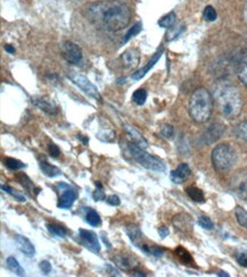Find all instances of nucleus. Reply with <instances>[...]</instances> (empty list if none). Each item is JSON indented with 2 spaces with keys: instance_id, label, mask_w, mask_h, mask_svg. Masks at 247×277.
I'll use <instances>...</instances> for the list:
<instances>
[{
  "instance_id": "46",
  "label": "nucleus",
  "mask_w": 247,
  "mask_h": 277,
  "mask_svg": "<svg viewBox=\"0 0 247 277\" xmlns=\"http://www.w3.org/2000/svg\"><path fill=\"white\" fill-rule=\"evenodd\" d=\"M132 275L133 276H146V274L140 273V271H133V270H132Z\"/></svg>"
},
{
  "instance_id": "11",
  "label": "nucleus",
  "mask_w": 247,
  "mask_h": 277,
  "mask_svg": "<svg viewBox=\"0 0 247 277\" xmlns=\"http://www.w3.org/2000/svg\"><path fill=\"white\" fill-rule=\"evenodd\" d=\"M172 224L177 230L184 234L192 232L194 226L192 216H189L187 214H179L177 216H174L172 219Z\"/></svg>"
},
{
  "instance_id": "25",
  "label": "nucleus",
  "mask_w": 247,
  "mask_h": 277,
  "mask_svg": "<svg viewBox=\"0 0 247 277\" xmlns=\"http://www.w3.org/2000/svg\"><path fill=\"white\" fill-rule=\"evenodd\" d=\"M6 263H7L8 268L12 270L13 273L16 274L17 276H24L25 275V270L22 268V266L18 264V261L15 259L14 257H8Z\"/></svg>"
},
{
  "instance_id": "31",
  "label": "nucleus",
  "mask_w": 247,
  "mask_h": 277,
  "mask_svg": "<svg viewBox=\"0 0 247 277\" xmlns=\"http://www.w3.org/2000/svg\"><path fill=\"white\" fill-rule=\"evenodd\" d=\"M17 181H18L19 184H22V186H23L25 189H27L30 193H32V194H33L34 189H35V188H34V186H33L32 181H31V179H30L27 175H25V174H20L19 176H17Z\"/></svg>"
},
{
  "instance_id": "14",
  "label": "nucleus",
  "mask_w": 247,
  "mask_h": 277,
  "mask_svg": "<svg viewBox=\"0 0 247 277\" xmlns=\"http://www.w3.org/2000/svg\"><path fill=\"white\" fill-rule=\"evenodd\" d=\"M32 100L35 106L39 107L41 110L47 112V114L49 115L57 114V111H58L57 106H56V104L53 100L47 98V97H37V98H33Z\"/></svg>"
},
{
  "instance_id": "2",
  "label": "nucleus",
  "mask_w": 247,
  "mask_h": 277,
  "mask_svg": "<svg viewBox=\"0 0 247 277\" xmlns=\"http://www.w3.org/2000/svg\"><path fill=\"white\" fill-rule=\"evenodd\" d=\"M218 109L225 119H236L243 109V100L237 88L233 85H220L214 92Z\"/></svg>"
},
{
  "instance_id": "36",
  "label": "nucleus",
  "mask_w": 247,
  "mask_h": 277,
  "mask_svg": "<svg viewBox=\"0 0 247 277\" xmlns=\"http://www.w3.org/2000/svg\"><path fill=\"white\" fill-rule=\"evenodd\" d=\"M198 224H199L200 227H203L205 229H212L214 227V224H213L212 220H211L207 216H200L198 218Z\"/></svg>"
},
{
  "instance_id": "12",
  "label": "nucleus",
  "mask_w": 247,
  "mask_h": 277,
  "mask_svg": "<svg viewBox=\"0 0 247 277\" xmlns=\"http://www.w3.org/2000/svg\"><path fill=\"white\" fill-rule=\"evenodd\" d=\"M139 61H140V53H139L138 49L135 48L128 49L121 55V63L123 65V67L127 70L136 68Z\"/></svg>"
},
{
  "instance_id": "18",
  "label": "nucleus",
  "mask_w": 247,
  "mask_h": 277,
  "mask_svg": "<svg viewBox=\"0 0 247 277\" xmlns=\"http://www.w3.org/2000/svg\"><path fill=\"white\" fill-rule=\"evenodd\" d=\"M237 75L241 83L247 88V51L241 56V58L239 60L237 67Z\"/></svg>"
},
{
  "instance_id": "24",
  "label": "nucleus",
  "mask_w": 247,
  "mask_h": 277,
  "mask_svg": "<svg viewBox=\"0 0 247 277\" xmlns=\"http://www.w3.org/2000/svg\"><path fill=\"white\" fill-rule=\"evenodd\" d=\"M174 252H176V256L179 258V260L181 261L182 264H184V265L194 264V260L192 258V256H190V253L188 252L186 249H183L181 247H178L176 249V251H174Z\"/></svg>"
},
{
  "instance_id": "30",
  "label": "nucleus",
  "mask_w": 247,
  "mask_h": 277,
  "mask_svg": "<svg viewBox=\"0 0 247 277\" xmlns=\"http://www.w3.org/2000/svg\"><path fill=\"white\" fill-rule=\"evenodd\" d=\"M132 100L136 102L137 105L141 106L146 102L147 100V92L146 90L143 89H138L137 91H135V94L132 95Z\"/></svg>"
},
{
  "instance_id": "38",
  "label": "nucleus",
  "mask_w": 247,
  "mask_h": 277,
  "mask_svg": "<svg viewBox=\"0 0 247 277\" xmlns=\"http://www.w3.org/2000/svg\"><path fill=\"white\" fill-rule=\"evenodd\" d=\"M161 133H162V135L164 137H167V138H171L173 136V127L171 125H166V126H163L162 127V130H161Z\"/></svg>"
},
{
  "instance_id": "10",
  "label": "nucleus",
  "mask_w": 247,
  "mask_h": 277,
  "mask_svg": "<svg viewBox=\"0 0 247 277\" xmlns=\"http://www.w3.org/2000/svg\"><path fill=\"white\" fill-rule=\"evenodd\" d=\"M112 260H113V263L117 266V267L127 271L135 270L139 266V261L135 257H132V256L128 253L116 255L112 258Z\"/></svg>"
},
{
  "instance_id": "47",
  "label": "nucleus",
  "mask_w": 247,
  "mask_h": 277,
  "mask_svg": "<svg viewBox=\"0 0 247 277\" xmlns=\"http://www.w3.org/2000/svg\"><path fill=\"white\" fill-rule=\"evenodd\" d=\"M219 276H229V274L227 273H223V271H220V273H218Z\"/></svg>"
},
{
  "instance_id": "29",
  "label": "nucleus",
  "mask_w": 247,
  "mask_h": 277,
  "mask_svg": "<svg viewBox=\"0 0 247 277\" xmlns=\"http://www.w3.org/2000/svg\"><path fill=\"white\" fill-rule=\"evenodd\" d=\"M4 163H5V166L9 169H12V171H18V169L25 168V164L17 160V159H15V158H6L4 160Z\"/></svg>"
},
{
  "instance_id": "3",
  "label": "nucleus",
  "mask_w": 247,
  "mask_h": 277,
  "mask_svg": "<svg viewBox=\"0 0 247 277\" xmlns=\"http://www.w3.org/2000/svg\"><path fill=\"white\" fill-rule=\"evenodd\" d=\"M188 110L194 122L198 124L208 122L213 110V98L210 92L204 88L195 90L189 99Z\"/></svg>"
},
{
  "instance_id": "40",
  "label": "nucleus",
  "mask_w": 247,
  "mask_h": 277,
  "mask_svg": "<svg viewBox=\"0 0 247 277\" xmlns=\"http://www.w3.org/2000/svg\"><path fill=\"white\" fill-rule=\"evenodd\" d=\"M92 198H94V200H96V201H101V200L106 199L105 193L100 188H98L96 190V191L94 192V194H92Z\"/></svg>"
},
{
  "instance_id": "34",
  "label": "nucleus",
  "mask_w": 247,
  "mask_h": 277,
  "mask_svg": "<svg viewBox=\"0 0 247 277\" xmlns=\"http://www.w3.org/2000/svg\"><path fill=\"white\" fill-rule=\"evenodd\" d=\"M2 190H3V191L6 192V193L10 194V196H12L13 198H15L16 200H18V201H20V202H25V201H27V200H25V197H23L22 194H19L18 192L15 191V190L12 189V188H9L7 186H2Z\"/></svg>"
},
{
  "instance_id": "43",
  "label": "nucleus",
  "mask_w": 247,
  "mask_h": 277,
  "mask_svg": "<svg viewBox=\"0 0 247 277\" xmlns=\"http://www.w3.org/2000/svg\"><path fill=\"white\" fill-rule=\"evenodd\" d=\"M158 234L162 239H166L169 235V228L166 226H161L158 228Z\"/></svg>"
},
{
  "instance_id": "42",
  "label": "nucleus",
  "mask_w": 247,
  "mask_h": 277,
  "mask_svg": "<svg viewBox=\"0 0 247 277\" xmlns=\"http://www.w3.org/2000/svg\"><path fill=\"white\" fill-rule=\"evenodd\" d=\"M237 261L240 266H247V252H241L237 255Z\"/></svg>"
},
{
  "instance_id": "44",
  "label": "nucleus",
  "mask_w": 247,
  "mask_h": 277,
  "mask_svg": "<svg viewBox=\"0 0 247 277\" xmlns=\"http://www.w3.org/2000/svg\"><path fill=\"white\" fill-rule=\"evenodd\" d=\"M243 17H244V22H245V24L247 25V2H246V4H245V6H244Z\"/></svg>"
},
{
  "instance_id": "19",
  "label": "nucleus",
  "mask_w": 247,
  "mask_h": 277,
  "mask_svg": "<svg viewBox=\"0 0 247 277\" xmlns=\"http://www.w3.org/2000/svg\"><path fill=\"white\" fill-rule=\"evenodd\" d=\"M223 133V126L222 125H212L209 129V131L207 132V135H204V137L207 138L208 143H212L215 140H218V138L222 135Z\"/></svg>"
},
{
  "instance_id": "20",
  "label": "nucleus",
  "mask_w": 247,
  "mask_h": 277,
  "mask_svg": "<svg viewBox=\"0 0 247 277\" xmlns=\"http://www.w3.org/2000/svg\"><path fill=\"white\" fill-rule=\"evenodd\" d=\"M40 168L45 175L48 176V177H56V176H59L61 174L59 168L50 165V164H48L47 161H45V160L40 161Z\"/></svg>"
},
{
  "instance_id": "5",
  "label": "nucleus",
  "mask_w": 247,
  "mask_h": 277,
  "mask_svg": "<svg viewBox=\"0 0 247 277\" xmlns=\"http://www.w3.org/2000/svg\"><path fill=\"white\" fill-rule=\"evenodd\" d=\"M128 150L130 152L131 157L143 168L157 173L166 172V164H164L161 159L153 155H149L148 152L145 151V149L137 146L136 143H129Z\"/></svg>"
},
{
  "instance_id": "4",
  "label": "nucleus",
  "mask_w": 247,
  "mask_h": 277,
  "mask_svg": "<svg viewBox=\"0 0 247 277\" xmlns=\"http://www.w3.org/2000/svg\"><path fill=\"white\" fill-rule=\"evenodd\" d=\"M237 161V153L229 145H219L212 151L213 167L219 173H227Z\"/></svg>"
},
{
  "instance_id": "7",
  "label": "nucleus",
  "mask_w": 247,
  "mask_h": 277,
  "mask_svg": "<svg viewBox=\"0 0 247 277\" xmlns=\"http://www.w3.org/2000/svg\"><path fill=\"white\" fill-rule=\"evenodd\" d=\"M58 188L60 190V197H59V201H58V208L60 209H69L73 203L75 202L76 198H78V192L75 191L73 188H71L70 186L65 183H60L58 184Z\"/></svg>"
},
{
  "instance_id": "23",
  "label": "nucleus",
  "mask_w": 247,
  "mask_h": 277,
  "mask_svg": "<svg viewBox=\"0 0 247 277\" xmlns=\"http://www.w3.org/2000/svg\"><path fill=\"white\" fill-rule=\"evenodd\" d=\"M86 222L89 225H91V226L96 227V226H99L101 220H100V216L96 210H94L92 208H88L86 213Z\"/></svg>"
},
{
  "instance_id": "6",
  "label": "nucleus",
  "mask_w": 247,
  "mask_h": 277,
  "mask_svg": "<svg viewBox=\"0 0 247 277\" xmlns=\"http://www.w3.org/2000/svg\"><path fill=\"white\" fill-rule=\"evenodd\" d=\"M69 78L72 80V82H73L75 85H78L79 88L85 92V94L92 97V98L96 100H101V96L99 94L98 89H97L96 86L86 78V76L81 75L79 73H74L73 72V73H71L69 75Z\"/></svg>"
},
{
  "instance_id": "13",
  "label": "nucleus",
  "mask_w": 247,
  "mask_h": 277,
  "mask_svg": "<svg viewBox=\"0 0 247 277\" xmlns=\"http://www.w3.org/2000/svg\"><path fill=\"white\" fill-rule=\"evenodd\" d=\"M190 175H192L190 167L188 166V164L183 163V164H180V165L174 169V171H172L171 179H172V182H174L176 184H180V183H183L186 179H188Z\"/></svg>"
},
{
  "instance_id": "32",
  "label": "nucleus",
  "mask_w": 247,
  "mask_h": 277,
  "mask_svg": "<svg viewBox=\"0 0 247 277\" xmlns=\"http://www.w3.org/2000/svg\"><path fill=\"white\" fill-rule=\"evenodd\" d=\"M235 134L237 135V137L247 142V122H243L237 125L235 130Z\"/></svg>"
},
{
  "instance_id": "26",
  "label": "nucleus",
  "mask_w": 247,
  "mask_h": 277,
  "mask_svg": "<svg viewBox=\"0 0 247 277\" xmlns=\"http://www.w3.org/2000/svg\"><path fill=\"white\" fill-rule=\"evenodd\" d=\"M176 14H174L173 12L167 14L166 16H163L161 19L158 20V25L161 28H164V29H170L172 28L174 23H176Z\"/></svg>"
},
{
  "instance_id": "45",
  "label": "nucleus",
  "mask_w": 247,
  "mask_h": 277,
  "mask_svg": "<svg viewBox=\"0 0 247 277\" xmlns=\"http://www.w3.org/2000/svg\"><path fill=\"white\" fill-rule=\"evenodd\" d=\"M5 49H6V51H8L9 54H14L15 53V50L10 47V45H6V47H5Z\"/></svg>"
},
{
  "instance_id": "16",
  "label": "nucleus",
  "mask_w": 247,
  "mask_h": 277,
  "mask_svg": "<svg viewBox=\"0 0 247 277\" xmlns=\"http://www.w3.org/2000/svg\"><path fill=\"white\" fill-rule=\"evenodd\" d=\"M126 232L128 234L129 239L131 240V242L135 244L137 248L140 249L142 247V244H145V243L141 242L143 235L141 233L140 228H139L138 226H135V225H130V226H128L126 228Z\"/></svg>"
},
{
  "instance_id": "22",
  "label": "nucleus",
  "mask_w": 247,
  "mask_h": 277,
  "mask_svg": "<svg viewBox=\"0 0 247 277\" xmlns=\"http://www.w3.org/2000/svg\"><path fill=\"white\" fill-rule=\"evenodd\" d=\"M187 194L189 196V198L193 200V201L195 202H199L202 203L205 201V197H204V193L200 189L196 188V187H189L187 188L186 190Z\"/></svg>"
},
{
  "instance_id": "39",
  "label": "nucleus",
  "mask_w": 247,
  "mask_h": 277,
  "mask_svg": "<svg viewBox=\"0 0 247 277\" xmlns=\"http://www.w3.org/2000/svg\"><path fill=\"white\" fill-rule=\"evenodd\" d=\"M48 150H49L50 156L54 157V158H57L60 155L59 148L57 146H56V145H54V143H50L49 147H48Z\"/></svg>"
},
{
  "instance_id": "8",
  "label": "nucleus",
  "mask_w": 247,
  "mask_h": 277,
  "mask_svg": "<svg viewBox=\"0 0 247 277\" xmlns=\"http://www.w3.org/2000/svg\"><path fill=\"white\" fill-rule=\"evenodd\" d=\"M61 54H63V57L71 64L78 65L82 60L81 48L74 42H71V41H65L61 44Z\"/></svg>"
},
{
  "instance_id": "35",
  "label": "nucleus",
  "mask_w": 247,
  "mask_h": 277,
  "mask_svg": "<svg viewBox=\"0 0 247 277\" xmlns=\"http://www.w3.org/2000/svg\"><path fill=\"white\" fill-rule=\"evenodd\" d=\"M217 12L212 6H208L204 9V18L209 20V22H213V20L217 19Z\"/></svg>"
},
{
  "instance_id": "33",
  "label": "nucleus",
  "mask_w": 247,
  "mask_h": 277,
  "mask_svg": "<svg viewBox=\"0 0 247 277\" xmlns=\"http://www.w3.org/2000/svg\"><path fill=\"white\" fill-rule=\"evenodd\" d=\"M141 29H142V24L140 22L136 23L130 30H129V32L127 33L126 38L123 39V42H127V41L130 40L132 37H135V35H137L139 32H140Z\"/></svg>"
},
{
  "instance_id": "9",
  "label": "nucleus",
  "mask_w": 247,
  "mask_h": 277,
  "mask_svg": "<svg viewBox=\"0 0 247 277\" xmlns=\"http://www.w3.org/2000/svg\"><path fill=\"white\" fill-rule=\"evenodd\" d=\"M80 242L82 245L94 253L100 252V243L97 238V234L88 229H79Z\"/></svg>"
},
{
  "instance_id": "41",
  "label": "nucleus",
  "mask_w": 247,
  "mask_h": 277,
  "mask_svg": "<svg viewBox=\"0 0 247 277\" xmlns=\"http://www.w3.org/2000/svg\"><path fill=\"white\" fill-rule=\"evenodd\" d=\"M40 269L41 271H43L44 274L46 275H48L50 271H51V265L48 263V261H41L40 263Z\"/></svg>"
},
{
  "instance_id": "17",
  "label": "nucleus",
  "mask_w": 247,
  "mask_h": 277,
  "mask_svg": "<svg viewBox=\"0 0 247 277\" xmlns=\"http://www.w3.org/2000/svg\"><path fill=\"white\" fill-rule=\"evenodd\" d=\"M162 53H163V50H158L157 53L153 56L152 59L148 61V63H147V65L145 66V67L141 68V70H139L138 72H136V73H133V74H132V79H133V80H140V79H142L143 76H145V75L148 73V72L151 71V68L153 67V66L157 63L158 59L161 58Z\"/></svg>"
},
{
  "instance_id": "15",
  "label": "nucleus",
  "mask_w": 247,
  "mask_h": 277,
  "mask_svg": "<svg viewBox=\"0 0 247 277\" xmlns=\"http://www.w3.org/2000/svg\"><path fill=\"white\" fill-rule=\"evenodd\" d=\"M15 242L17 244V248L22 253H24L27 257L31 258L35 255V249L32 242L25 237H22V235H15Z\"/></svg>"
},
{
  "instance_id": "28",
  "label": "nucleus",
  "mask_w": 247,
  "mask_h": 277,
  "mask_svg": "<svg viewBox=\"0 0 247 277\" xmlns=\"http://www.w3.org/2000/svg\"><path fill=\"white\" fill-rule=\"evenodd\" d=\"M47 228L49 232L55 235L56 238H65L66 234V229L64 227H61L60 225H56V224H47Z\"/></svg>"
},
{
  "instance_id": "21",
  "label": "nucleus",
  "mask_w": 247,
  "mask_h": 277,
  "mask_svg": "<svg viewBox=\"0 0 247 277\" xmlns=\"http://www.w3.org/2000/svg\"><path fill=\"white\" fill-rule=\"evenodd\" d=\"M126 130H127V132L129 133V134L131 135L133 143H136L137 146H139L142 149L147 148V141L141 136L140 133H138L135 129H132V127H130V126H126Z\"/></svg>"
},
{
  "instance_id": "1",
  "label": "nucleus",
  "mask_w": 247,
  "mask_h": 277,
  "mask_svg": "<svg viewBox=\"0 0 247 277\" xmlns=\"http://www.w3.org/2000/svg\"><path fill=\"white\" fill-rule=\"evenodd\" d=\"M86 14L97 28L111 32L127 28L131 20L130 8L120 0H104L91 4L87 7Z\"/></svg>"
},
{
  "instance_id": "37",
  "label": "nucleus",
  "mask_w": 247,
  "mask_h": 277,
  "mask_svg": "<svg viewBox=\"0 0 247 277\" xmlns=\"http://www.w3.org/2000/svg\"><path fill=\"white\" fill-rule=\"evenodd\" d=\"M106 202L110 204V206H113V207H117V206H120V203H121V200L120 198L115 196V194H112V196L110 197H107L106 199Z\"/></svg>"
},
{
  "instance_id": "27",
  "label": "nucleus",
  "mask_w": 247,
  "mask_h": 277,
  "mask_svg": "<svg viewBox=\"0 0 247 277\" xmlns=\"http://www.w3.org/2000/svg\"><path fill=\"white\" fill-rule=\"evenodd\" d=\"M235 215H236V219H237L238 224L240 226H243L247 229V212L241 208L240 206H237L235 208Z\"/></svg>"
}]
</instances>
